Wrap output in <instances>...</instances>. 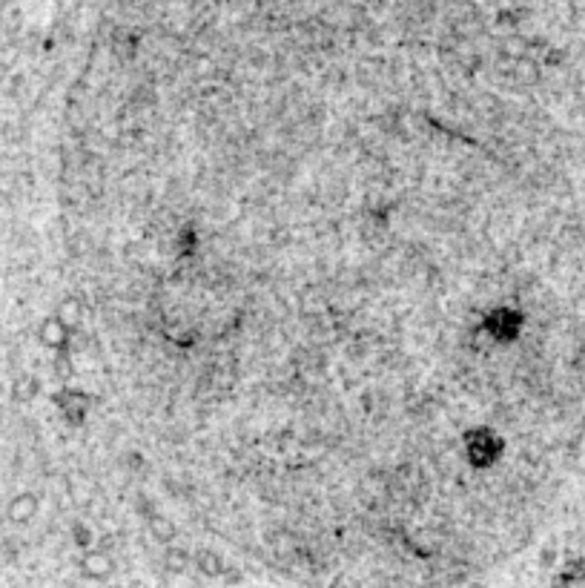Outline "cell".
Wrapping results in <instances>:
<instances>
[{
    "instance_id": "obj_7",
    "label": "cell",
    "mask_w": 585,
    "mask_h": 588,
    "mask_svg": "<svg viewBox=\"0 0 585 588\" xmlns=\"http://www.w3.org/2000/svg\"><path fill=\"white\" fill-rule=\"evenodd\" d=\"M579 580H585V559L566 562L563 574H559V582H579Z\"/></svg>"
},
{
    "instance_id": "obj_5",
    "label": "cell",
    "mask_w": 585,
    "mask_h": 588,
    "mask_svg": "<svg viewBox=\"0 0 585 588\" xmlns=\"http://www.w3.org/2000/svg\"><path fill=\"white\" fill-rule=\"evenodd\" d=\"M109 569H112V559L106 554H89L83 559V574H89V577H104V574H109Z\"/></svg>"
},
{
    "instance_id": "obj_2",
    "label": "cell",
    "mask_w": 585,
    "mask_h": 588,
    "mask_svg": "<svg viewBox=\"0 0 585 588\" xmlns=\"http://www.w3.org/2000/svg\"><path fill=\"white\" fill-rule=\"evenodd\" d=\"M522 324V316L517 310H494L490 316V333L494 339H513Z\"/></svg>"
},
{
    "instance_id": "obj_3",
    "label": "cell",
    "mask_w": 585,
    "mask_h": 588,
    "mask_svg": "<svg viewBox=\"0 0 585 588\" xmlns=\"http://www.w3.org/2000/svg\"><path fill=\"white\" fill-rule=\"evenodd\" d=\"M66 336H69V327L61 316H52L40 324V342L49 344V347H63L66 344Z\"/></svg>"
},
{
    "instance_id": "obj_4",
    "label": "cell",
    "mask_w": 585,
    "mask_h": 588,
    "mask_svg": "<svg viewBox=\"0 0 585 588\" xmlns=\"http://www.w3.org/2000/svg\"><path fill=\"white\" fill-rule=\"evenodd\" d=\"M38 514V500L32 493H20L9 502V520L12 523H29L32 516Z\"/></svg>"
},
{
    "instance_id": "obj_6",
    "label": "cell",
    "mask_w": 585,
    "mask_h": 588,
    "mask_svg": "<svg viewBox=\"0 0 585 588\" xmlns=\"http://www.w3.org/2000/svg\"><path fill=\"white\" fill-rule=\"evenodd\" d=\"M35 393H38V382L32 379V376H20V379L15 382V390H12L15 402H29V399H35Z\"/></svg>"
},
{
    "instance_id": "obj_1",
    "label": "cell",
    "mask_w": 585,
    "mask_h": 588,
    "mask_svg": "<svg viewBox=\"0 0 585 588\" xmlns=\"http://www.w3.org/2000/svg\"><path fill=\"white\" fill-rule=\"evenodd\" d=\"M502 454V439H497L490 431L479 428L467 434V456L474 465H490Z\"/></svg>"
}]
</instances>
